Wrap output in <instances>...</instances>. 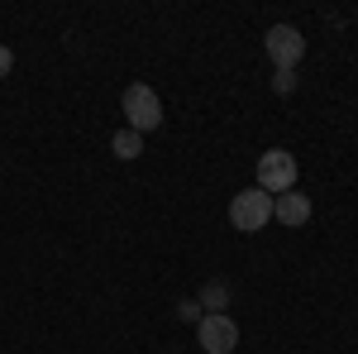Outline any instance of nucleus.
Instances as JSON below:
<instances>
[{"mask_svg": "<svg viewBox=\"0 0 358 354\" xmlns=\"http://www.w3.org/2000/svg\"><path fill=\"white\" fill-rule=\"evenodd\" d=\"M120 110H124V120H129V130L134 135H148V130H158L163 125V101L153 96V86H124V96H120Z\"/></svg>", "mask_w": 358, "mask_h": 354, "instance_id": "f257e3e1", "label": "nucleus"}, {"mask_svg": "<svg viewBox=\"0 0 358 354\" xmlns=\"http://www.w3.org/2000/svg\"><path fill=\"white\" fill-rule=\"evenodd\" d=\"M229 220H234V230H268V220H273V196L263 187H248V191H234V201H229Z\"/></svg>", "mask_w": 358, "mask_h": 354, "instance_id": "f03ea898", "label": "nucleus"}, {"mask_svg": "<svg viewBox=\"0 0 358 354\" xmlns=\"http://www.w3.org/2000/svg\"><path fill=\"white\" fill-rule=\"evenodd\" d=\"M258 187L268 191V196L292 191L296 187V158H292L287 149H268V154L258 158Z\"/></svg>", "mask_w": 358, "mask_h": 354, "instance_id": "7ed1b4c3", "label": "nucleus"}, {"mask_svg": "<svg viewBox=\"0 0 358 354\" xmlns=\"http://www.w3.org/2000/svg\"><path fill=\"white\" fill-rule=\"evenodd\" d=\"M263 48H268V57L277 62V72H292L306 57V39H301V29H292V25H273L268 39H263Z\"/></svg>", "mask_w": 358, "mask_h": 354, "instance_id": "20e7f679", "label": "nucleus"}, {"mask_svg": "<svg viewBox=\"0 0 358 354\" xmlns=\"http://www.w3.org/2000/svg\"><path fill=\"white\" fill-rule=\"evenodd\" d=\"M196 340H201L206 354H234V345H239V326H234L224 311H210V316L196 321Z\"/></svg>", "mask_w": 358, "mask_h": 354, "instance_id": "39448f33", "label": "nucleus"}, {"mask_svg": "<svg viewBox=\"0 0 358 354\" xmlns=\"http://www.w3.org/2000/svg\"><path fill=\"white\" fill-rule=\"evenodd\" d=\"M273 220H282V225H306L310 220V196L306 191H282V196H273Z\"/></svg>", "mask_w": 358, "mask_h": 354, "instance_id": "423d86ee", "label": "nucleus"}, {"mask_svg": "<svg viewBox=\"0 0 358 354\" xmlns=\"http://www.w3.org/2000/svg\"><path fill=\"white\" fill-rule=\"evenodd\" d=\"M110 149H115V158H124V163H134L138 154H143V135H134V130L124 125V130H115Z\"/></svg>", "mask_w": 358, "mask_h": 354, "instance_id": "0eeeda50", "label": "nucleus"}, {"mask_svg": "<svg viewBox=\"0 0 358 354\" xmlns=\"http://www.w3.org/2000/svg\"><path fill=\"white\" fill-rule=\"evenodd\" d=\"M10 67H15V53H10V48L0 43V77H10Z\"/></svg>", "mask_w": 358, "mask_h": 354, "instance_id": "6e6552de", "label": "nucleus"}, {"mask_svg": "<svg viewBox=\"0 0 358 354\" xmlns=\"http://www.w3.org/2000/svg\"><path fill=\"white\" fill-rule=\"evenodd\" d=\"M277 91H282V96H287V91H292V86H296V77H292V72H277Z\"/></svg>", "mask_w": 358, "mask_h": 354, "instance_id": "1a4fd4ad", "label": "nucleus"}, {"mask_svg": "<svg viewBox=\"0 0 358 354\" xmlns=\"http://www.w3.org/2000/svg\"><path fill=\"white\" fill-rule=\"evenodd\" d=\"M182 316L187 321H201V301H182Z\"/></svg>", "mask_w": 358, "mask_h": 354, "instance_id": "9d476101", "label": "nucleus"}]
</instances>
